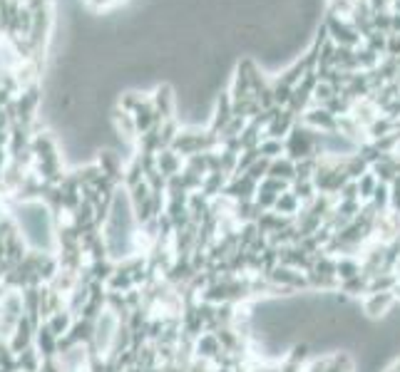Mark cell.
<instances>
[{"instance_id":"8","label":"cell","mask_w":400,"mask_h":372,"mask_svg":"<svg viewBox=\"0 0 400 372\" xmlns=\"http://www.w3.org/2000/svg\"><path fill=\"white\" fill-rule=\"evenodd\" d=\"M301 208L304 206H301L299 196L288 189L279 196V201H276V206H273L271 211H276V214H281V216H288V219H296V216L301 214Z\"/></svg>"},{"instance_id":"2","label":"cell","mask_w":400,"mask_h":372,"mask_svg":"<svg viewBox=\"0 0 400 372\" xmlns=\"http://www.w3.org/2000/svg\"><path fill=\"white\" fill-rule=\"evenodd\" d=\"M301 124L311 127V129H316V132H324V134H333L338 132V117L336 114H330L328 109L318 107V105H313V107L306 109V114L301 117Z\"/></svg>"},{"instance_id":"14","label":"cell","mask_w":400,"mask_h":372,"mask_svg":"<svg viewBox=\"0 0 400 372\" xmlns=\"http://www.w3.org/2000/svg\"><path fill=\"white\" fill-rule=\"evenodd\" d=\"M378 177H375L373 171H366L361 179H358V191H361V201L366 204V201H370L373 199V194H375V189H378Z\"/></svg>"},{"instance_id":"4","label":"cell","mask_w":400,"mask_h":372,"mask_svg":"<svg viewBox=\"0 0 400 372\" xmlns=\"http://www.w3.org/2000/svg\"><path fill=\"white\" fill-rule=\"evenodd\" d=\"M154 109L162 120H171L174 117V107H177V97H174V87L169 83H162L154 87V92L149 95Z\"/></svg>"},{"instance_id":"6","label":"cell","mask_w":400,"mask_h":372,"mask_svg":"<svg viewBox=\"0 0 400 372\" xmlns=\"http://www.w3.org/2000/svg\"><path fill=\"white\" fill-rule=\"evenodd\" d=\"M393 305H395L393 290H390V293H373V296L363 298V310H366V316L368 318L386 316V313H390Z\"/></svg>"},{"instance_id":"12","label":"cell","mask_w":400,"mask_h":372,"mask_svg":"<svg viewBox=\"0 0 400 372\" xmlns=\"http://www.w3.org/2000/svg\"><path fill=\"white\" fill-rule=\"evenodd\" d=\"M306 72H308V69H306V65H304V60H296V63L291 65V67H286L284 72H281L279 77H276V80H281V83H286V85H291V87H296V85L301 83V80H304V75Z\"/></svg>"},{"instance_id":"15","label":"cell","mask_w":400,"mask_h":372,"mask_svg":"<svg viewBox=\"0 0 400 372\" xmlns=\"http://www.w3.org/2000/svg\"><path fill=\"white\" fill-rule=\"evenodd\" d=\"M271 89H273V102H276V107H281V109L288 107V102H291V95H293L291 85L281 83V80H273Z\"/></svg>"},{"instance_id":"18","label":"cell","mask_w":400,"mask_h":372,"mask_svg":"<svg viewBox=\"0 0 400 372\" xmlns=\"http://www.w3.org/2000/svg\"><path fill=\"white\" fill-rule=\"evenodd\" d=\"M269 166H271V162H269V159H264V157H261V159H259V162H256L254 166H249L246 177L251 179V182L261 184V182H264V179L269 177Z\"/></svg>"},{"instance_id":"7","label":"cell","mask_w":400,"mask_h":372,"mask_svg":"<svg viewBox=\"0 0 400 372\" xmlns=\"http://www.w3.org/2000/svg\"><path fill=\"white\" fill-rule=\"evenodd\" d=\"M157 169L167 179L177 177V174L185 171V157H179L174 149H162V152H157Z\"/></svg>"},{"instance_id":"9","label":"cell","mask_w":400,"mask_h":372,"mask_svg":"<svg viewBox=\"0 0 400 372\" xmlns=\"http://www.w3.org/2000/svg\"><path fill=\"white\" fill-rule=\"evenodd\" d=\"M269 177L273 179H284V182H291L296 179V162H291L288 157L273 159L271 166H269Z\"/></svg>"},{"instance_id":"1","label":"cell","mask_w":400,"mask_h":372,"mask_svg":"<svg viewBox=\"0 0 400 372\" xmlns=\"http://www.w3.org/2000/svg\"><path fill=\"white\" fill-rule=\"evenodd\" d=\"M324 23H326V28H328L330 40L336 45H343V47H358V45H363L361 32L350 25V20H343V18H336V15L326 13Z\"/></svg>"},{"instance_id":"20","label":"cell","mask_w":400,"mask_h":372,"mask_svg":"<svg viewBox=\"0 0 400 372\" xmlns=\"http://www.w3.org/2000/svg\"><path fill=\"white\" fill-rule=\"evenodd\" d=\"M388 57H400V35H388Z\"/></svg>"},{"instance_id":"17","label":"cell","mask_w":400,"mask_h":372,"mask_svg":"<svg viewBox=\"0 0 400 372\" xmlns=\"http://www.w3.org/2000/svg\"><path fill=\"white\" fill-rule=\"evenodd\" d=\"M370 23H373V30L390 35V25H393V10H378V13H373Z\"/></svg>"},{"instance_id":"21","label":"cell","mask_w":400,"mask_h":372,"mask_svg":"<svg viewBox=\"0 0 400 372\" xmlns=\"http://www.w3.org/2000/svg\"><path fill=\"white\" fill-rule=\"evenodd\" d=\"M370 10L378 13V10H393V0H368Z\"/></svg>"},{"instance_id":"16","label":"cell","mask_w":400,"mask_h":372,"mask_svg":"<svg viewBox=\"0 0 400 372\" xmlns=\"http://www.w3.org/2000/svg\"><path fill=\"white\" fill-rule=\"evenodd\" d=\"M363 45H366V47H370L373 52H378L381 57H386V52H388V35H386V32L373 30L368 38H363Z\"/></svg>"},{"instance_id":"22","label":"cell","mask_w":400,"mask_h":372,"mask_svg":"<svg viewBox=\"0 0 400 372\" xmlns=\"http://www.w3.org/2000/svg\"><path fill=\"white\" fill-rule=\"evenodd\" d=\"M393 35H400V13H393V25H390Z\"/></svg>"},{"instance_id":"3","label":"cell","mask_w":400,"mask_h":372,"mask_svg":"<svg viewBox=\"0 0 400 372\" xmlns=\"http://www.w3.org/2000/svg\"><path fill=\"white\" fill-rule=\"evenodd\" d=\"M231 120H234V105H231V95H229V89H227V92H219V97H216L209 129L211 132H216V134H222Z\"/></svg>"},{"instance_id":"11","label":"cell","mask_w":400,"mask_h":372,"mask_svg":"<svg viewBox=\"0 0 400 372\" xmlns=\"http://www.w3.org/2000/svg\"><path fill=\"white\" fill-rule=\"evenodd\" d=\"M259 152L264 159L273 162V159H281L286 157V146H284V139H271V137H264L259 144Z\"/></svg>"},{"instance_id":"19","label":"cell","mask_w":400,"mask_h":372,"mask_svg":"<svg viewBox=\"0 0 400 372\" xmlns=\"http://www.w3.org/2000/svg\"><path fill=\"white\" fill-rule=\"evenodd\" d=\"M333 95H338V92L330 87L328 83H318L316 89H313V105H318V107H321V105H326V102H328Z\"/></svg>"},{"instance_id":"13","label":"cell","mask_w":400,"mask_h":372,"mask_svg":"<svg viewBox=\"0 0 400 372\" xmlns=\"http://www.w3.org/2000/svg\"><path fill=\"white\" fill-rule=\"evenodd\" d=\"M356 57H358V67H361L363 72L375 69L378 65H381V60H383L378 52H373L370 47H366V45H358V47H356Z\"/></svg>"},{"instance_id":"5","label":"cell","mask_w":400,"mask_h":372,"mask_svg":"<svg viewBox=\"0 0 400 372\" xmlns=\"http://www.w3.org/2000/svg\"><path fill=\"white\" fill-rule=\"evenodd\" d=\"M296 122H299V117H296V114H291L288 109H279V112H276V117L271 120V124L266 127V132H264V137L286 139L288 134H291L293 127H296Z\"/></svg>"},{"instance_id":"10","label":"cell","mask_w":400,"mask_h":372,"mask_svg":"<svg viewBox=\"0 0 400 372\" xmlns=\"http://www.w3.org/2000/svg\"><path fill=\"white\" fill-rule=\"evenodd\" d=\"M336 65L338 69H343V72H361V67H358V57H356V47H343V45H338L336 47Z\"/></svg>"}]
</instances>
